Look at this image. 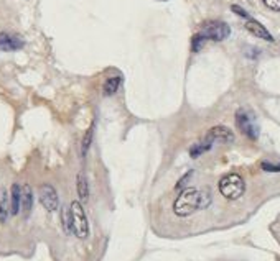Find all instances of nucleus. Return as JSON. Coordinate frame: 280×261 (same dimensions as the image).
Here are the masks:
<instances>
[{"label":"nucleus","mask_w":280,"mask_h":261,"mask_svg":"<svg viewBox=\"0 0 280 261\" xmlns=\"http://www.w3.org/2000/svg\"><path fill=\"white\" fill-rule=\"evenodd\" d=\"M265 7L274 12H280V0H264Z\"/></svg>","instance_id":"nucleus-21"},{"label":"nucleus","mask_w":280,"mask_h":261,"mask_svg":"<svg viewBox=\"0 0 280 261\" xmlns=\"http://www.w3.org/2000/svg\"><path fill=\"white\" fill-rule=\"evenodd\" d=\"M70 214H71V232L76 235L81 240H86L89 235V222L86 217L84 207L79 201H73L70 206Z\"/></svg>","instance_id":"nucleus-2"},{"label":"nucleus","mask_w":280,"mask_h":261,"mask_svg":"<svg viewBox=\"0 0 280 261\" xmlns=\"http://www.w3.org/2000/svg\"><path fill=\"white\" fill-rule=\"evenodd\" d=\"M205 43H206V38L201 36L200 33H196L195 36H193V40H191V50L196 53V51H200L201 48L205 46Z\"/></svg>","instance_id":"nucleus-18"},{"label":"nucleus","mask_w":280,"mask_h":261,"mask_svg":"<svg viewBox=\"0 0 280 261\" xmlns=\"http://www.w3.org/2000/svg\"><path fill=\"white\" fill-rule=\"evenodd\" d=\"M38 197H40V202H41V206L45 207V210H48V212L58 210L59 197H58L56 189L51 184L40 186V189H38Z\"/></svg>","instance_id":"nucleus-6"},{"label":"nucleus","mask_w":280,"mask_h":261,"mask_svg":"<svg viewBox=\"0 0 280 261\" xmlns=\"http://www.w3.org/2000/svg\"><path fill=\"white\" fill-rule=\"evenodd\" d=\"M231 10L232 12H234V14H238L239 17H244V18H251V17H249V14H247V12H245L244 10V8H241L239 5H231Z\"/></svg>","instance_id":"nucleus-22"},{"label":"nucleus","mask_w":280,"mask_h":261,"mask_svg":"<svg viewBox=\"0 0 280 261\" xmlns=\"http://www.w3.org/2000/svg\"><path fill=\"white\" fill-rule=\"evenodd\" d=\"M93 135H94V125H91V127L88 128V132H86L84 138H83V145H81V155H83V156L88 155V150L91 148Z\"/></svg>","instance_id":"nucleus-16"},{"label":"nucleus","mask_w":280,"mask_h":261,"mask_svg":"<svg viewBox=\"0 0 280 261\" xmlns=\"http://www.w3.org/2000/svg\"><path fill=\"white\" fill-rule=\"evenodd\" d=\"M20 209L23 212L25 217H28L32 214V209H33V191L28 184H25L21 188V202H20Z\"/></svg>","instance_id":"nucleus-11"},{"label":"nucleus","mask_w":280,"mask_h":261,"mask_svg":"<svg viewBox=\"0 0 280 261\" xmlns=\"http://www.w3.org/2000/svg\"><path fill=\"white\" fill-rule=\"evenodd\" d=\"M200 209V191L196 188H185L173 204V212L178 217H188Z\"/></svg>","instance_id":"nucleus-1"},{"label":"nucleus","mask_w":280,"mask_h":261,"mask_svg":"<svg viewBox=\"0 0 280 261\" xmlns=\"http://www.w3.org/2000/svg\"><path fill=\"white\" fill-rule=\"evenodd\" d=\"M193 176V171H188L187 174H185V176L182 177V179H180L178 181V184H176V189H182V188H185V184H187V182H188V179H189V177H191Z\"/></svg>","instance_id":"nucleus-23"},{"label":"nucleus","mask_w":280,"mask_h":261,"mask_svg":"<svg viewBox=\"0 0 280 261\" xmlns=\"http://www.w3.org/2000/svg\"><path fill=\"white\" fill-rule=\"evenodd\" d=\"M245 30H247L249 33H252L254 36L261 38V40H265V41H270V43L274 41V36L269 33V30L254 18H249L247 21H245Z\"/></svg>","instance_id":"nucleus-9"},{"label":"nucleus","mask_w":280,"mask_h":261,"mask_svg":"<svg viewBox=\"0 0 280 261\" xmlns=\"http://www.w3.org/2000/svg\"><path fill=\"white\" fill-rule=\"evenodd\" d=\"M160 2H167V0H160Z\"/></svg>","instance_id":"nucleus-24"},{"label":"nucleus","mask_w":280,"mask_h":261,"mask_svg":"<svg viewBox=\"0 0 280 261\" xmlns=\"http://www.w3.org/2000/svg\"><path fill=\"white\" fill-rule=\"evenodd\" d=\"M211 204V192L209 189L200 191V209H206Z\"/></svg>","instance_id":"nucleus-19"},{"label":"nucleus","mask_w":280,"mask_h":261,"mask_svg":"<svg viewBox=\"0 0 280 261\" xmlns=\"http://www.w3.org/2000/svg\"><path fill=\"white\" fill-rule=\"evenodd\" d=\"M10 215V195L5 188H0V224H5Z\"/></svg>","instance_id":"nucleus-12"},{"label":"nucleus","mask_w":280,"mask_h":261,"mask_svg":"<svg viewBox=\"0 0 280 261\" xmlns=\"http://www.w3.org/2000/svg\"><path fill=\"white\" fill-rule=\"evenodd\" d=\"M25 46L23 38L15 33L2 32L0 33V51H19Z\"/></svg>","instance_id":"nucleus-7"},{"label":"nucleus","mask_w":280,"mask_h":261,"mask_svg":"<svg viewBox=\"0 0 280 261\" xmlns=\"http://www.w3.org/2000/svg\"><path fill=\"white\" fill-rule=\"evenodd\" d=\"M76 192H77V197H79V202H88L89 199V182H88V177L86 174L81 171L77 173L76 176Z\"/></svg>","instance_id":"nucleus-10"},{"label":"nucleus","mask_w":280,"mask_h":261,"mask_svg":"<svg viewBox=\"0 0 280 261\" xmlns=\"http://www.w3.org/2000/svg\"><path fill=\"white\" fill-rule=\"evenodd\" d=\"M236 125H238V128L241 130V133L245 135L249 140H257V138H259V133H261L259 125H257V122L251 112L239 108V110L236 112Z\"/></svg>","instance_id":"nucleus-5"},{"label":"nucleus","mask_w":280,"mask_h":261,"mask_svg":"<svg viewBox=\"0 0 280 261\" xmlns=\"http://www.w3.org/2000/svg\"><path fill=\"white\" fill-rule=\"evenodd\" d=\"M245 191V182L239 174H227L219 181V192L229 201H236Z\"/></svg>","instance_id":"nucleus-3"},{"label":"nucleus","mask_w":280,"mask_h":261,"mask_svg":"<svg viewBox=\"0 0 280 261\" xmlns=\"http://www.w3.org/2000/svg\"><path fill=\"white\" fill-rule=\"evenodd\" d=\"M261 168L267 173H279L280 171V163H269V161H262Z\"/></svg>","instance_id":"nucleus-20"},{"label":"nucleus","mask_w":280,"mask_h":261,"mask_svg":"<svg viewBox=\"0 0 280 261\" xmlns=\"http://www.w3.org/2000/svg\"><path fill=\"white\" fill-rule=\"evenodd\" d=\"M213 140L206 135V137L203 138V140H200L198 143H195L191 148H189V156L191 158H198V156H201V155H205L206 151H209L211 150V146H213Z\"/></svg>","instance_id":"nucleus-13"},{"label":"nucleus","mask_w":280,"mask_h":261,"mask_svg":"<svg viewBox=\"0 0 280 261\" xmlns=\"http://www.w3.org/2000/svg\"><path fill=\"white\" fill-rule=\"evenodd\" d=\"M20 202H21V188L19 184H12V189H10V214L12 215H19Z\"/></svg>","instance_id":"nucleus-14"},{"label":"nucleus","mask_w":280,"mask_h":261,"mask_svg":"<svg viewBox=\"0 0 280 261\" xmlns=\"http://www.w3.org/2000/svg\"><path fill=\"white\" fill-rule=\"evenodd\" d=\"M61 224L64 228V233L70 235L71 233V214H70V209H61Z\"/></svg>","instance_id":"nucleus-17"},{"label":"nucleus","mask_w":280,"mask_h":261,"mask_svg":"<svg viewBox=\"0 0 280 261\" xmlns=\"http://www.w3.org/2000/svg\"><path fill=\"white\" fill-rule=\"evenodd\" d=\"M120 82H122V79H120L119 76L109 77V79L104 82V87H102V92H104V95H107V97H109V95H114L119 90Z\"/></svg>","instance_id":"nucleus-15"},{"label":"nucleus","mask_w":280,"mask_h":261,"mask_svg":"<svg viewBox=\"0 0 280 261\" xmlns=\"http://www.w3.org/2000/svg\"><path fill=\"white\" fill-rule=\"evenodd\" d=\"M200 35L203 38H206V41H208V40H211V41H224L226 38H229L231 27L227 23H224V21L209 20V21H205V23L201 25Z\"/></svg>","instance_id":"nucleus-4"},{"label":"nucleus","mask_w":280,"mask_h":261,"mask_svg":"<svg viewBox=\"0 0 280 261\" xmlns=\"http://www.w3.org/2000/svg\"><path fill=\"white\" fill-rule=\"evenodd\" d=\"M206 135H208L213 141H219V143H232L234 141V133H232V130L224 127V125H216V127L211 128Z\"/></svg>","instance_id":"nucleus-8"}]
</instances>
